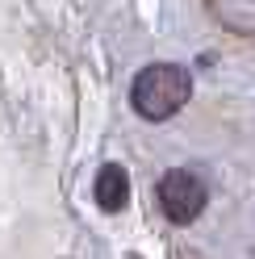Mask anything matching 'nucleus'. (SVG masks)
<instances>
[{"instance_id": "f03ea898", "label": "nucleus", "mask_w": 255, "mask_h": 259, "mask_svg": "<svg viewBox=\"0 0 255 259\" xmlns=\"http://www.w3.org/2000/svg\"><path fill=\"white\" fill-rule=\"evenodd\" d=\"M155 197H159V209H163L167 222L188 226V222H197L205 213L209 188L201 184V176L184 171V167H172V171H163V180L155 184Z\"/></svg>"}, {"instance_id": "f257e3e1", "label": "nucleus", "mask_w": 255, "mask_h": 259, "mask_svg": "<svg viewBox=\"0 0 255 259\" xmlns=\"http://www.w3.org/2000/svg\"><path fill=\"white\" fill-rule=\"evenodd\" d=\"M193 96V75L180 63H151L142 67L130 84V105L147 121H167L188 105Z\"/></svg>"}, {"instance_id": "7ed1b4c3", "label": "nucleus", "mask_w": 255, "mask_h": 259, "mask_svg": "<svg viewBox=\"0 0 255 259\" xmlns=\"http://www.w3.org/2000/svg\"><path fill=\"white\" fill-rule=\"evenodd\" d=\"M92 201H97L105 213H121L125 201H130V176H125V167L105 163L97 171V180H92Z\"/></svg>"}]
</instances>
